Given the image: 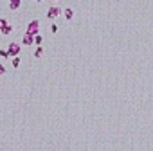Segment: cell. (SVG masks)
<instances>
[{"label":"cell","instance_id":"30bf717a","mask_svg":"<svg viewBox=\"0 0 153 151\" xmlns=\"http://www.w3.org/2000/svg\"><path fill=\"white\" fill-rule=\"evenodd\" d=\"M11 31H13V25L9 24V25H7V27H6V29L2 31V34H6V36H7V34H11Z\"/></svg>","mask_w":153,"mask_h":151},{"label":"cell","instance_id":"4fadbf2b","mask_svg":"<svg viewBox=\"0 0 153 151\" xmlns=\"http://www.w3.org/2000/svg\"><path fill=\"white\" fill-rule=\"evenodd\" d=\"M4 74H6V67H4L2 63H0V76H4Z\"/></svg>","mask_w":153,"mask_h":151},{"label":"cell","instance_id":"3957f363","mask_svg":"<svg viewBox=\"0 0 153 151\" xmlns=\"http://www.w3.org/2000/svg\"><path fill=\"white\" fill-rule=\"evenodd\" d=\"M61 11H63V9L58 7V6L49 7V9H47V18H49V20H54L56 16H59V15H61Z\"/></svg>","mask_w":153,"mask_h":151},{"label":"cell","instance_id":"277c9868","mask_svg":"<svg viewBox=\"0 0 153 151\" xmlns=\"http://www.w3.org/2000/svg\"><path fill=\"white\" fill-rule=\"evenodd\" d=\"M34 43V36H31L29 32H24L22 36V45H33Z\"/></svg>","mask_w":153,"mask_h":151},{"label":"cell","instance_id":"5b68a950","mask_svg":"<svg viewBox=\"0 0 153 151\" xmlns=\"http://www.w3.org/2000/svg\"><path fill=\"white\" fill-rule=\"evenodd\" d=\"M20 6H22V0H11L9 2V9H13V11H16Z\"/></svg>","mask_w":153,"mask_h":151},{"label":"cell","instance_id":"52a82bcc","mask_svg":"<svg viewBox=\"0 0 153 151\" xmlns=\"http://www.w3.org/2000/svg\"><path fill=\"white\" fill-rule=\"evenodd\" d=\"M43 56V47H36L34 50V58H42Z\"/></svg>","mask_w":153,"mask_h":151},{"label":"cell","instance_id":"7c38bea8","mask_svg":"<svg viewBox=\"0 0 153 151\" xmlns=\"http://www.w3.org/2000/svg\"><path fill=\"white\" fill-rule=\"evenodd\" d=\"M0 56H2V58H7V56H9V54H7V49H0Z\"/></svg>","mask_w":153,"mask_h":151},{"label":"cell","instance_id":"5bb4252c","mask_svg":"<svg viewBox=\"0 0 153 151\" xmlns=\"http://www.w3.org/2000/svg\"><path fill=\"white\" fill-rule=\"evenodd\" d=\"M50 31H52V32H58V25L52 24V25H50Z\"/></svg>","mask_w":153,"mask_h":151},{"label":"cell","instance_id":"ba28073f","mask_svg":"<svg viewBox=\"0 0 153 151\" xmlns=\"http://www.w3.org/2000/svg\"><path fill=\"white\" fill-rule=\"evenodd\" d=\"M7 25H9V24H7V20H6V18H0V32H2Z\"/></svg>","mask_w":153,"mask_h":151},{"label":"cell","instance_id":"8fae6325","mask_svg":"<svg viewBox=\"0 0 153 151\" xmlns=\"http://www.w3.org/2000/svg\"><path fill=\"white\" fill-rule=\"evenodd\" d=\"M11 63H13V67H15V69H18V67H20V58H13Z\"/></svg>","mask_w":153,"mask_h":151},{"label":"cell","instance_id":"6da1fadb","mask_svg":"<svg viewBox=\"0 0 153 151\" xmlns=\"http://www.w3.org/2000/svg\"><path fill=\"white\" fill-rule=\"evenodd\" d=\"M38 31H40V20L38 18H33L27 24V31L25 32H29L31 36H38Z\"/></svg>","mask_w":153,"mask_h":151},{"label":"cell","instance_id":"9c48e42d","mask_svg":"<svg viewBox=\"0 0 153 151\" xmlns=\"http://www.w3.org/2000/svg\"><path fill=\"white\" fill-rule=\"evenodd\" d=\"M42 41H43V36L42 34H38V36H34V43L38 47H42Z\"/></svg>","mask_w":153,"mask_h":151},{"label":"cell","instance_id":"8992f818","mask_svg":"<svg viewBox=\"0 0 153 151\" xmlns=\"http://www.w3.org/2000/svg\"><path fill=\"white\" fill-rule=\"evenodd\" d=\"M65 20H72V16H74V11H72V7H65Z\"/></svg>","mask_w":153,"mask_h":151},{"label":"cell","instance_id":"7a4b0ae2","mask_svg":"<svg viewBox=\"0 0 153 151\" xmlns=\"http://www.w3.org/2000/svg\"><path fill=\"white\" fill-rule=\"evenodd\" d=\"M20 50H22V45L20 43H9L7 45V54L9 56H13V58H18V54H20Z\"/></svg>","mask_w":153,"mask_h":151}]
</instances>
